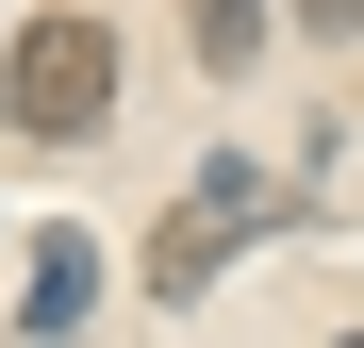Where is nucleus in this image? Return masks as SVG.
<instances>
[{
	"instance_id": "1",
	"label": "nucleus",
	"mask_w": 364,
	"mask_h": 348,
	"mask_svg": "<svg viewBox=\"0 0 364 348\" xmlns=\"http://www.w3.org/2000/svg\"><path fill=\"white\" fill-rule=\"evenodd\" d=\"M100 116H116V33H100V17H33L17 50H0V133L83 149Z\"/></svg>"
},
{
	"instance_id": "2",
	"label": "nucleus",
	"mask_w": 364,
	"mask_h": 348,
	"mask_svg": "<svg viewBox=\"0 0 364 348\" xmlns=\"http://www.w3.org/2000/svg\"><path fill=\"white\" fill-rule=\"evenodd\" d=\"M249 166H199V199H182V232H166V249H149V282H166V299H199V282H215V249H249Z\"/></svg>"
},
{
	"instance_id": "3",
	"label": "nucleus",
	"mask_w": 364,
	"mask_h": 348,
	"mask_svg": "<svg viewBox=\"0 0 364 348\" xmlns=\"http://www.w3.org/2000/svg\"><path fill=\"white\" fill-rule=\"evenodd\" d=\"M83 299H100V265L67 249V232H50V249H33V299H17V315H33V348H50V332H67Z\"/></svg>"
},
{
	"instance_id": "4",
	"label": "nucleus",
	"mask_w": 364,
	"mask_h": 348,
	"mask_svg": "<svg viewBox=\"0 0 364 348\" xmlns=\"http://www.w3.org/2000/svg\"><path fill=\"white\" fill-rule=\"evenodd\" d=\"M182 33H199V67L232 83V67H249V50H265V0H182Z\"/></svg>"
},
{
	"instance_id": "5",
	"label": "nucleus",
	"mask_w": 364,
	"mask_h": 348,
	"mask_svg": "<svg viewBox=\"0 0 364 348\" xmlns=\"http://www.w3.org/2000/svg\"><path fill=\"white\" fill-rule=\"evenodd\" d=\"M298 33H331V50H348V33H364V0H298Z\"/></svg>"
},
{
	"instance_id": "6",
	"label": "nucleus",
	"mask_w": 364,
	"mask_h": 348,
	"mask_svg": "<svg viewBox=\"0 0 364 348\" xmlns=\"http://www.w3.org/2000/svg\"><path fill=\"white\" fill-rule=\"evenodd\" d=\"M348 348H364V332H348Z\"/></svg>"
}]
</instances>
